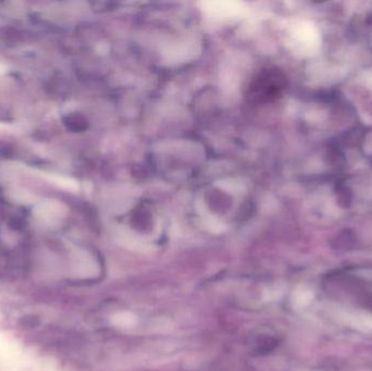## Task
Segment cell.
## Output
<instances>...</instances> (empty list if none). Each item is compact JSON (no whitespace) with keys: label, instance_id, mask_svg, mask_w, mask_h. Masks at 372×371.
I'll return each mask as SVG.
<instances>
[{"label":"cell","instance_id":"277c9868","mask_svg":"<svg viewBox=\"0 0 372 371\" xmlns=\"http://www.w3.org/2000/svg\"><path fill=\"white\" fill-rule=\"evenodd\" d=\"M347 318H349V317L347 316ZM349 319H351V322L349 324L356 326L355 328L362 326L364 330H371L372 331V315H364V316H362L360 318Z\"/></svg>","mask_w":372,"mask_h":371},{"label":"cell","instance_id":"6da1fadb","mask_svg":"<svg viewBox=\"0 0 372 371\" xmlns=\"http://www.w3.org/2000/svg\"><path fill=\"white\" fill-rule=\"evenodd\" d=\"M284 77L279 70L264 69L253 80L247 96L253 103H266L280 95L284 86Z\"/></svg>","mask_w":372,"mask_h":371},{"label":"cell","instance_id":"7a4b0ae2","mask_svg":"<svg viewBox=\"0 0 372 371\" xmlns=\"http://www.w3.org/2000/svg\"><path fill=\"white\" fill-rule=\"evenodd\" d=\"M312 298H314V292L309 287L301 285L294 291L292 295V303L296 308L306 307L312 303Z\"/></svg>","mask_w":372,"mask_h":371},{"label":"cell","instance_id":"3957f363","mask_svg":"<svg viewBox=\"0 0 372 371\" xmlns=\"http://www.w3.org/2000/svg\"><path fill=\"white\" fill-rule=\"evenodd\" d=\"M111 322L114 326L122 328V329H129L136 324V317L133 313L123 311V313H116L111 319Z\"/></svg>","mask_w":372,"mask_h":371}]
</instances>
